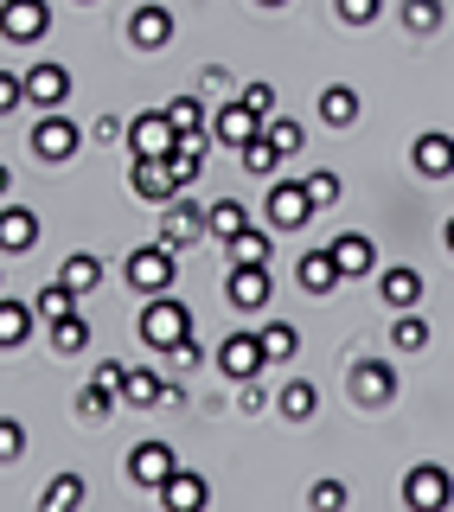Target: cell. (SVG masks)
Returning <instances> with one entry per match:
<instances>
[{
  "label": "cell",
  "instance_id": "cell-1",
  "mask_svg": "<svg viewBox=\"0 0 454 512\" xmlns=\"http://www.w3.org/2000/svg\"><path fill=\"white\" fill-rule=\"evenodd\" d=\"M122 276H128L135 295H167V288H173V244H167V237H154V244L128 250Z\"/></svg>",
  "mask_w": 454,
  "mask_h": 512
},
{
  "label": "cell",
  "instance_id": "cell-2",
  "mask_svg": "<svg viewBox=\"0 0 454 512\" xmlns=\"http://www.w3.org/2000/svg\"><path fill=\"white\" fill-rule=\"evenodd\" d=\"M186 333H192V308H186V301L148 295V308H141V340H148L154 352H167V346H180Z\"/></svg>",
  "mask_w": 454,
  "mask_h": 512
},
{
  "label": "cell",
  "instance_id": "cell-3",
  "mask_svg": "<svg viewBox=\"0 0 454 512\" xmlns=\"http://www.w3.org/2000/svg\"><path fill=\"white\" fill-rule=\"evenodd\" d=\"M346 391H352V404H359V410L397 404V365H391V359H359V365L346 372Z\"/></svg>",
  "mask_w": 454,
  "mask_h": 512
},
{
  "label": "cell",
  "instance_id": "cell-4",
  "mask_svg": "<svg viewBox=\"0 0 454 512\" xmlns=\"http://www.w3.org/2000/svg\"><path fill=\"white\" fill-rule=\"evenodd\" d=\"M263 128H269V116H263V109H256V103H250L243 90H237L231 103H224L218 116H212V135L224 141V148H250V141L263 135Z\"/></svg>",
  "mask_w": 454,
  "mask_h": 512
},
{
  "label": "cell",
  "instance_id": "cell-5",
  "mask_svg": "<svg viewBox=\"0 0 454 512\" xmlns=\"http://www.w3.org/2000/svg\"><path fill=\"white\" fill-rule=\"evenodd\" d=\"M224 301H231L237 314H263L269 308V263H231V276H224Z\"/></svg>",
  "mask_w": 454,
  "mask_h": 512
},
{
  "label": "cell",
  "instance_id": "cell-6",
  "mask_svg": "<svg viewBox=\"0 0 454 512\" xmlns=\"http://www.w3.org/2000/svg\"><path fill=\"white\" fill-rule=\"evenodd\" d=\"M173 474H180V461H173V448H167V442H135V448H128V480H135V487L160 493Z\"/></svg>",
  "mask_w": 454,
  "mask_h": 512
},
{
  "label": "cell",
  "instance_id": "cell-7",
  "mask_svg": "<svg viewBox=\"0 0 454 512\" xmlns=\"http://www.w3.org/2000/svg\"><path fill=\"white\" fill-rule=\"evenodd\" d=\"M403 506H416V512L454 506V474H448V468H435V461L410 468V480H403Z\"/></svg>",
  "mask_w": 454,
  "mask_h": 512
},
{
  "label": "cell",
  "instance_id": "cell-8",
  "mask_svg": "<svg viewBox=\"0 0 454 512\" xmlns=\"http://www.w3.org/2000/svg\"><path fill=\"white\" fill-rule=\"evenodd\" d=\"M314 212H320V205H314V192H307V180L269 186V224H275V231H301Z\"/></svg>",
  "mask_w": 454,
  "mask_h": 512
},
{
  "label": "cell",
  "instance_id": "cell-9",
  "mask_svg": "<svg viewBox=\"0 0 454 512\" xmlns=\"http://www.w3.org/2000/svg\"><path fill=\"white\" fill-rule=\"evenodd\" d=\"M263 365H269L263 333H231V340L218 346V372H224V378H237V384H243V378H256Z\"/></svg>",
  "mask_w": 454,
  "mask_h": 512
},
{
  "label": "cell",
  "instance_id": "cell-10",
  "mask_svg": "<svg viewBox=\"0 0 454 512\" xmlns=\"http://www.w3.org/2000/svg\"><path fill=\"white\" fill-rule=\"evenodd\" d=\"M410 167L423 173V180H454V135H442V128L416 135V148H410Z\"/></svg>",
  "mask_w": 454,
  "mask_h": 512
},
{
  "label": "cell",
  "instance_id": "cell-11",
  "mask_svg": "<svg viewBox=\"0 0 454 512\" xmlns=\"http://www.w3.org/2000/svg\"><path fill=\"white\" fill-rule=\"evenodd\" d=\"M77 141H84V135H77V122L52 116V109H45L39 128H32V154H39V160H71V154H77Z\"/></svg>",
  "mask_w": 454,
  "mask_h": 512
},
{
  "label": "cell",
  "instance_id": "cell-12",
  "mask_svg": "<svg viewBox=\"0 0 454 512\" xmlns=\"http://www.w3.org/2000/svg\"><path fill=\"white\" fill-rule=\"evenodd\" d=\"M128 148L135 154H173L180 148V128H173L167 109H160V116H135L128 122Z\"/></svg>",
  "mask_w": 454,
  "mask_h": 512
},
{
  "label": "cell",
  "instance_id": "cell-13",
  "mask_svg": "<svg viewBox=\"0 0 454 512\" xmlns=\"http://www.w3.org/2000/svg\"><path fill=\"white\" fill-rule=\"evenodd\" d=\"M32 244H39V218H32L20 199H0V250H7V256H26Z\"/></svg>",
  "mask_w": 454,
  "mask_h": 512
},
{
  "label": "cell",
  "instance_id": "cell-14",
  "mask_svg": "<svg viewBox=\"0 0 454 512\" xmlns=\"http://www.w3.org/2000/svg\"><path fill=\"white\" fill-rule=\"evenodd\" d=\"M167 39H173V13H167V7H154V0H148V7L128 13V45H141V52H160Z\"/></svg>",
  "mask_w": 454,
  "mask_h": 512
},
{
  "label": "cell",
  "instance_id": "cell-15",
  "mask_svg": "<svg viewBox=\"0 0 454 512\" xmlns=\"http://www.w3.org/2000/svg\"><path fill=\"white\" fill-rule=\"evenodd\" d=\"M295 282L307 288V295H333V288L346 282V269H339V256H333V250H307L301 263H295Z\"/></svg>",
  "mask_w": 454,
  "mask_h": 512
},
{
  "label": "cell",
  "instance_id": "cell-16",
  "mask_svg": "<svg viewBox=\"0 0 454 512\" xmlns=\"http://www.w3.org/2000/svg\"><path fill=\"white\" fill-rule=\"evenodd\" d=\"M64 96H71V71H64V64H32V71H26V103L58 109Z\"/></svg>",
  "mask_w": 454,
  "mask_h": 512
},
{
  "label": "cell",
  "instance_id": "cell-17",
  "mask_svg": "<svg viewBox=\"0 0 454 512\" xmlns=\"http://www.w3.org/2000/svg\"><path fill=\"white\" fill-rule=\"evenodd\" d=\"M327 250L339 256V269H346V282H359V276H371V269H378V244H371L365 231H346V237H333Z\"/></svg>",
  "mask_w": 454,
  "mask_h": 512
},
{
  "label": "cell",
  "instance_id": "cell-18",
  "mask_svg": "<svg viewBox=\"0 0 454 512\" xmlns=\"http://www.w3.org/2000/svg\"><path fill=\"white\" fill-rule=\"evenodd\" d=\"M45 32H52L45 0H7V39H45Z\"/></svg>",
  "mask_w": 454,
  "mask_h": 512
},
{
  "label": "cell",
  "instance_id": "cell-19",
  "mask_svg": "<svg viewBox=\"0 0 454 512\" xmlns=\"http://www.w3.org/2000/svg\"><path fill=\"white\" fill-rule=\"evenodd\" d=\"M199 231H205V212H199V205H192L186 192H180V199L167 205V224H160V237H167L173 250H186V244H192Z\"/></svg>",
  "mask_w": 454,
  "mask_h": 512
},
{
  "label": "cell",
  "instance_id": "cell-20",
  "mask_svg": "<svg viewBox=\"0 0 454 512\" xmlns=\"http://www.w3.org/2000/svg\"><path fill=\"white\" fill-rule=\"evenodd\" d=\"M378 295L391 301V314H403V308H416V301H423V276H416V269H384L378 276Z\"/></svg>",
  "mask_w": 454,
  "mask_h": 512
},
{
  "label": "cell",
  "instance_id": "cell-21",
  "mask_svg": "<svg viewBox=\"0 0 454 512\" xmlns=\"http://www.w3.org/2000/svg\"><path fill=\"white\" fill-rule=\"evenodd\" d=\"M359 90H352V84H327V90H320V122H327V128H352V122H359Z\"/></svg>",
  "mask_w": 454,
  "mask_h": 512
},
{
  "label": "cell",
  "instance_id": "cell-22",
  "mask_svg": "<svg viewBox=\"0 0 454 512\" xmlns=\"http://www.w3.org/2000/svg\"><path fill=\"white\" fill-rule=\"evenodd\" d=\"M45 346H52L58 359H71V352H84V346H90V320H84V314L45 320Z\"/></svg>",
  "mask_w": 454,
  "mask_h": 512
},
{
  "label": "cell",
  "instance_id": "cell-23",
  "mask_svg": "<svg viewBox=\"0 0 454 512\" xmlns=\"http://www.w3.org/2000/svg\"><path fill=\"white\" fill-rule=\"evenodd\" d=\"M122 404H135V410H160V404H167V384H160V372L135 365V372L122 378Z\"/></svg>",
  "mask_w": 454,
  "mask_h": 512
},
{
  "label": "cell",
  "instance_id": "cell-24",
  "mask_svg": "<svg viewBox=\"0 0 454 512\" xmlns=\"http://www.w3.org/2000/svg\"><path fill=\"white\" fill-rule=\"evenodd\" d=\"M205 500H212V487H205V480H199V474H186V468H180V474H173V480H167V487H160V506H173V512H199Z\"/></svg>",
  "mask_w": 454,
  "mask_h": 512
},
{
  "label": "cell",
  "instance_id": "cell-25",
  "mask_svg": "<svg viewBox=\"0 0 454 512\" xmlns=\"http://www.w3.org/2000/svg\"><path fill=\"white\" fill-rule=\"evenodd\" d=\"M32 314H39V308H32V301H20V295H7V301H0V346H26V333H32Z\"/></svg>",
  "mask_w": 454,
  "mask_h": 512
},
{
  "label": "cell",
  "instance_id": "cell-26",
  "mask_svg": "<svg viewBox=\"0 0 454 512\" xmlns=\"http://www.w3.org/2000/svg\"><path fill=\"white\" fill-rule=\"evenodd\" d=\"M205 231H212L218 244H231L237 231H250V218H243V205H237V199H218L212 212H205Z\"/></svg>",
  "mask_w": 454,
  "mask_h": 512
},
{
  "label": "cell",
  "instance_id": "cell-27",
  "mask_svg": "<svg viewBox=\"0 0 454 512\" xmlns=\"http://www.w3.org/2000/svg\"><path fill=\"white\" fill-rule=\"evenodd\" d=\"M84 500H90V487H84V480H77V474H58L52 487H45V500H39V506H45V512H77Z\"/></svg>",
  "mask_w": 454,
  "mask_h": 512
},
{
  "label": "cell",
  "instance_id": "cell-28",
  "mask_svg": "<svg viewBox=\"0 0 454 512\" xmlns=\"http://www.w3.org/2000/svg\"><path fill=\"white\" fill-rule=\"evenodd\" d=\"M391 346H397V352H423V346H429V320L416 314V308H403V314L391 320Z\"/></svg>",
  "mask_w": 454,
  "mask_h": 512
},
{
  "label": "cell",
  "instance_id": "cell-29",
  "mask_svg": "<svg viewBox=\"0 0 454 512\" xmlns=\"http://www.w3.org/2000/svg\"><path fill=\"white\" fill-rule=\"evenodd\" d=\"M64 282L77 288V295H96V282H103V263H96L90 250H77V256H64V269H58Z\"/></svg>",
  "mask_w": 454,
  "mask_h": 512
},
{
  "label": "cell",
  "instance_id": "cell-30",
  "mask_svg": "<svg viewBox=\"0 0 454 512\" xmlns=\"http://www.w3.org/2000/svg\"><path fill=\"white\" fill-rule=\"evenodd\" d=\"M275 410H282V416H288V423H307V416H314V410H320V397H314V384H307V378H295V384H288V391H282V397H275Z\"/></svg>",
  "mask_w": 454,
  "mask_h": 512
},
{
  "label": "cell",
  "instance_id": "cell-31",
  "mask_svg": "<svg viewBox=\"0 0 454 512\" xmlns=\"http://www.w3.org/2000/svg\"><path fill=\"white\" fill-rule=\"evenodd\" d=\"M263 352H269V365H288L301 352V333L288 320H275V327H263Z\"/></svg>",
  "mask_w": 454,
  "mask_h": 512
},
{
  "label": "cell",
  "instance_id": "cell-32",
  "mask_svg": "<svg viewBox=\"0 0 454 512\" xmlns=\"http://www.w3.org/2000/svg\"><path fill=\"white\" fill-rule=\"evenodd\" d=\"M167 116H173V128H180V135H199V141H205V103H199V96H173Z\"/></svg>",
  "mask_w": 454,
  "mask_h": 512
},
{
  "label": "cell",
  "instance_id": "cell-33",
  "mask_svg": "<svg viewBox=\"0 0 454 512\" xmlns=\"http://www.w3.org/2000/svg\"><path fill=\"white\" fill-rule=\"evenodd\" d=\"M237 154H243V167H250V173H275V167L288 160V154H282V148L269 141V128H263V135L250 141V148H237Z\"/></svg>",
  "mask_w": 454,
  "mask_h": 512
},
{
  "label": "cell",
  "instance_id": "cell-34",
  "mask_svg": "<svg viewBox=\"0 0 454 512\" xmlns=\"http://www.w3.org/2000/svg\"><path fill=\"white\" fill-rule=\"evenodd\" d=\"M442 20H448L442 0H403V26H410V32H435Z\"/></svg>",
  "mask_w": 454,
  "mask_h": 512
},
{
  "label": "cell",
  "instance_id": "cell-35",
  "mask_svg": "<svg viewBox=\"0 0 454 512\" xmlns=\"http://www.w3.org/2000/svg\"><path fill=\"white\" fill-rule=\"evenodd\" d=\"M116 404H122V397L109 391V384H84V391H77V416H90V423H103Z\"/></svg>",
  "mask_w": 454,
  "mask_h": 512
},
{
  "label": "cell",
  "instance_id": "cell-36",
  "mask_svg": "<svg viewBox=\"0 0 454 512\" xmlns=\"http://www.w3.org/2000/svg\"><path fill=\"white\" fill-rule=\"evenodd\" d=\"M224 256H231V263H269V237L263 231H237L231 244H224Z\"/></svg>",
  "mask_w": 454,
  "mask_h": 512
},
{
  "label": "cell",
  "instance_id": "cell-37",
  "mask_svg": "<svg viewBox=\"0 0 454 512\" xmlns=\"http://www.w3.org/2000/svg\"><path fill=\"white\" fill-rule=\"evenodd\" d=\"M269 141H275L282 154H301V148H307V128H301L295 116H269Z\"/></svg>",
  "mask_w": 454,
  "mask_h": 512
},
{
  "label": "cell",
  "instance_id": "cell-38",
  "mask_svg": "<svg viewBox=\"0 0 454 512\" xmlns=\"http://www.w3.org/2000/svg\"><path fill=\"white\" fill-rule=\"evenodd\" d=\"M333 13H339L346 26H371V20L384 13V0H333Z\"/></svg>",
  "mask_w": 454,
  "mask_h": 512
},
{
  "label": "cell",
  "instance_id": "cell-39",
  "mask_svg": "<svg viewBox=\"0 0 454 512\" xmlns=\"http://www.w3.org/2000/svg\"><path fill=\"white\" fill-rule=\"evenodd\" d=\"M307 506H320V512L346 506V480H314V493H307Z\"/></svg>",
  "mask_w": 454,
  "mask_h": 512
},
{
  "label": "cell",
  "instance_id": "cell-40",
  "mask_svg": "<svg viewBox=\"0 0 454 512\" xmlns=\"http://www.w3.org/2000/svg\"><path fill=\"white\" fill-rule=\"evenodd\" d=\"M307 192H314V205L327 212V205L339 199V173H307Z\"/></svg>",
  "mask_w": 454,
  "mask_h": 512
},
{
  "label": "cell",
  "instance_id": "cell-41",
  "mask_svg": "<svg viewBox=\"0 0 454 512\" xmlns=\"http://www.w3.org/2000/svg\"><path fill=\"white\" fill-rule=\"evenodd\" d=\"M20 103H26V77L0 71V109H20Z\"/></svg>",
  "mask_w": 454,
  "mask_h": 512
},
{
  "label": "cell",
  "instance_id": "cell-42",
  "mask_svg": "<svg viewBox=\"0 0 454 512\" xmlns=\"http://www.w3.org/2000/svg\"><path fill=\"white\" fill-rule=\"evenodd\" d=\"M20 448H26V436H20V423H0V461H20Z\"/></svg>",
  "mask_w": 454,
  "mask_h": 512
},
{
  "label": "cell",
  "instance_id": "cell-43",
  "mask_svg": "<svg viewBox=\"0 0 454 512\" xmlns=\"http://www.w3.org/2000/svg\"><path fill=\"white\" fill-rule=\"evenodd\" d=\"M122 378H128V365H116V359H103V365H96V384H109L116 397H122Z\"/></svg>",
  "mask_w": 454,
  "mask_h": 512
},
{
  "label": "cell",
  "instance_id": "cell-44",
  "mask_svg": "<svg viewBox=\"0 0 454 512\" xmlns=\"http://www.w3.org/2000/svg\"><path fill=\"white\" fill-rule=\"evenodd\" d=\"M167 359H173V365H180V372H186V365H199V340H192V333H186V340H180V346H167Z\"/></svg>",
  "mask_w": 454,
  "mask_h": 512
},
{
  "label": "cell",
  "instance_id": "cell-45",
  "mask_svg": "<svg viewBox=\"0 0 454 512\" xmlns=\"http://www.w3.org/2000/svg\"><path fill=\"white\" fill-rule=\"evenodd\" d=\"M243 96H250L263 116H275V84H243Z\"/></svg>",
  "mask_w": 454,
  "mask_h": 512
},
{
  "label": "cell",
  "instance_id": "cell-46",
  "mask_svg": "<svg viewBox=\"0 0 454 512\" xmlns=\"http://www.w3.org/2000/svg\"><path fill=\"white\" fill-rule=\"evenodd\" d=\"M243 416H256V410H263V391H256V378H243V404H237Z\"/></svg>",
  "mask_w": 454,
  "mask_h": 512
},
{
  "label": "cell",
  "instance_id": "cell-47",
  "mask_svg": "<svg viewBox=\"0 0 454 512\" xmlns=\"http://www.w3.org/2000/svg\"><path fill=\"white\" fill-rule=\"evenodd\" d=\"M256 7H288V0H256Z\"/></svg>",
  "mask_w": 454,
  "mask_h": 512
},
{
  "label": "cell",
  "instance_id": "cell-48",
  "mask_svg": "<svg viewBox=\"0 0 454 512\" xmlns=\"http://www.w3.org/2000/svg\"><path fill=\"white\" fill-rule=\"evenodd\" d=\"M448 250H454V218H448Z\"/></svg>",
  "mask_w": 454,
  "mask_h": 512
},
{
  "label": "cell",
  "instance_id": "cell-49",
  "mask_svg": "<svg viewBox=\"0 0 454 512\" xmlns=\"http://www.w3.org/2000/svg\"><path fill=\"white\" fill-rule=\"evenodd\" d=\"M77 7H96V0H77Z\"/></svg>",
  "mask_w": 454,
  "mask_h": 512
}]
</instances>
